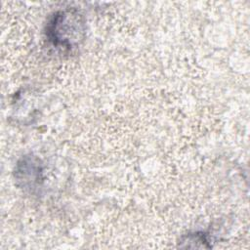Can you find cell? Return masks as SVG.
<instances>
[{"label":"cell","mask_w":250,"mask_h":250,"mask_svg":"<svg viewBox=\"0 0 250 250\" xmlns=\"http://www.w3.org/2000/svg\"><path fill=\"white\" fill-rule=\"evenodd\" d=\"M85 33L82 15L75 9L57 12L47 25V37L57 48L71 49L78 45Z\"/></svg>","instance_id":"1"},{"label":"cell","mask_w":250,"mask_h":250,"mask_svg":"<svg viewBox=\"0 0 250 250\" xmlns=\"http://www.w3.org/2000/svg\"><path fill=\"white\" fill-rule=\"evenodd\" d=\"M15 177L21 187L34 188L39 187L42 181V167L35 157L25 156L17 165Z\"/></svg>","instance_id":"2"}]
</instances>
